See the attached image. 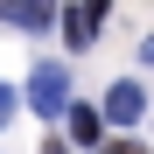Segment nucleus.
Returning <instances> with one entry per match:
<instances>
[{"mask_svg":"<svg viewBox=\"0 0 154 154\" xmlns=\"http://www.w3.org/2000/svg\"><path fill=\"white\" fill-rule=\"evenodd\" d=\"M28 105L49 119V112H63L70 105V77H63V63H42L35 77H28Z\"/></svg>","mask_w":154,"mask_h":154,"instance_id":"f257e3e1","label":"nucleus"},{"mask_svg":"<svg viewBox=\"0 0 154 154\" xmlns=\"http://www.w3.org/2000/svg\"><path fill=\"white\" fill-rule=\"evenodd\" d=\"M105 14H112V0H77V7L63 14V35H70V49H91V35L105 28Z\"/></svg>","mask_w":154,"mask_h":154,"instance_id":"f03ea898","label":"nucleus"},{"mask_svg":"<svg viewBox=\"0 0 154 154\" xmlns=\"http://www.w3.org/2000/svg\"><path fill=\"white\" fill-rule=\"evenodd\" d=\"M0 21H7V28L42 35V28H56V0H7V7H0Z\"/></svg>","mask_w":154,"mask_h":154,"instance_id":"7ed1b4c3","label":"nucleus"},{"mask_svg":"<svg viewBox=\"0 0 154 154\" xmlns=\"http://www.w3.org/2000/svg\"><path fill=\"white\" fill-rule=\"evenodd\" d=\"M140 112H147V91H140V84H126V77H119V84L105 91V112H98V119H112V126H133Z\"/></svg>","mask_w":154,"mask_h":154,"instance_id":"20e7f679","label":"nucleus"},{"mask_svg":"<svg viewBox=\"0 0 154 154\" xmlns=\"http://www.w3.org/2000/svg\"><path fill=\"white\" fill-rule=\"evenodd\" d=\"M63 112H70V140H77V147H98V133H105L98 105H63Z\"/></svg>","mask_w":154,"mask_h":154,"instance_id":"39448f33","label":"nucleus"},{"mask_svg":"<svg viewBox=\"0 0 154 154\" xmlns=\"http://www.w3.org/2000/svg\"><path fill=\"white\" fill-rule=\"evenodd\" d=\"M98 154H147L140 140H98Z\"/></svg>","mask_w":154,"mask_h":154,"instance_id":"423d86ee","label":"nucleus"},{"mask_svg":"<svg viewBox=\"0 0 154 154\" xmlns=\"http://www.w3.org/2000/svg\"><path fill=\"white\" fill-rule=\"evenodd\" d=\"M7 119H14V91L0 84V126H7Z\"/></svg>","mask_w":154,"mask_h":154,"instance_id":"0eeeda50","label":"nucleus"},{"mask_svg":"<svg viewBox=\"0 0 154 154\" xmlns=\"http://www.w3.org/2000/svg\"><path fill=\"white\" fill-rule=\"evenodd\" d=\"M42 154H70V147H63V140H42Z\"/></svg>","mask_w":154,"mask_h":154,"instance_id":"6e6552de","label":"nucleus"},{"mask_svg":"<svg viewBox=\"0 0 154 154\" xmlns=\"http://www.w3.org/2000/svg\"><path fill=\"white\" fill-rule=\"evenodd\" d=\"M147 63H154V42H147Z\"/></svg>","mask_w":154,"mask_h":154,"instance_id":"1a4fd4ad","label":"nucleus"}]
</instances>
